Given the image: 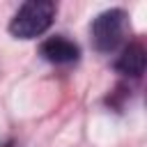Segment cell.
I'll return each instance as SVG.
<instances>
[{"label": "cell", "mask_w": 147, "mask_h": 147, "mask_svg": "<svg viewBox=\"0 0 147 147\" xmlns=\"http://www.w3.org/2000/svg\"><path fill=\"white\" fill-rule=\"evenodd\" d=\"M55 18V2L51 0H30L21 5L16 16L9 23V32L16 39H34L44 34Z\"/></svg>", "instance_id": "1"}, {"label": "cell", "mask_w": 147, "mask_h": 147, "mask_svg": "<svg viewBox=\"0 0 147 147\" xmlns=\"http://www.w3.org/2000/svg\"><path fill=\"white\" fill-rule=\"evenodd\" d=\"M126 34V14L122 9H108L92 21V41L101 53L115 51Z\"/></svg>", "instance_id": "2"}, {"label": "cell", "mask_w": 147, "mask_h": 147, "mask_svg": "<svg viewBox=\"0 0 147 147\" xmlns=\"http://www.w3.org/2000/svg\"><path fill=\"white\" fill-rule=\"evenodd\" d=\"M39 53L44 55V60H48V62H55V64H67V62H76V60H78V55H80L78 46H76V44H74L71 39L62 37V34L48 37V39H46V41L41 44Z\"/></svg>", "instance_id": "3"}, {"label": "cell", "mask_w": 147, "mask_h": 147, "mask_svg": "<svg viewBox=\"0 0 147 147\" xmlns=\"http://www.w3.org/2000/svg\"><path fill=\"white\" fill-rule=\"evenodd\" d=\"M145 67H147V53H145L142 44H138V41L129 44L122 51V55L117 57V62H115V69L119 74H124V76H131V78L142 76Z\"/></svg>", "instance_id": "4"}]
</instances>
